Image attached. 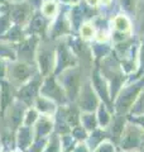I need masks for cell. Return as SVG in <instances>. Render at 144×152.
<instances>
[{
    "label": "cell",
    "instance_id": "obj_4",
    "mask_svg": "<svg viewBox=\"0 0 144 152\" xmlns=\"http://www.w3.org/2000/svg\"><path fill=\"white\" fill-rule=\"evenodd\" d=\"M138 109H142V110L144 112V94L142 95V98H140V100L138 102Z\"/></svg>",
    "mask_w": 144,
    "mask_h": 152
},
{
    "label": "cell",
    "instance_id": "obj_5",
    "mask_svg": "<svg viewBox=\"0 0 144 152\" xmlns=\"http://www.w3.org/2000/svg\"><path fill=\"white\" fill-rule=\"evenodd\" d=\"M142 29H143V32H144V19H143V22H142Z\"/></svg>",
    "mask_w": 144,
    "mask_h": 152
},
{
    "label": "cell",
    "instance_id": "obj_3",
    "mask_svg": "<svg viewBox=\"0 0 144 152\" xmlns=\"http://www.w3.org/2000/svg\"><path fill=\"white\" fill-rule=\"evenodd\" d=\"M123 4H124V7H125L127 9H132L134 1L133 0H123Z\"/></svg>",
    "mask_w": 144,
    "mask_h": 152
},
{
    "label": "cell",
    "instance_id": "obj_1",
    "mask_svg": "<svg viewBox=\"0 0 144 152\" xmlns=\"http://www.w3.org/2000/svg\"><path fill=\"white\" fill-rule=\"evenodd\" d=\"M115 27H116V29L121 31V32H125L129 29V22L125 17H116L115 18Z\"/></svg>",
    "mask_w": 144,
    "mask_h": 152
},
{
    "label": "cell",
    "instance_id": "obj_2",
    "mask_svg": "<svg viewBox=\"0 0 144 152\" xmlns=\"http://www.w3.org/2000/svg\"><path fill=\"white\" fill-rule=\"evenodd\" d=\"M82 34H84L85 37H89V36L92 34V29H91V28H89V27H84V28H82Z\"/></svg>",
    "mask_w": 144,
    "mask_h": 152
}]
</instances>
